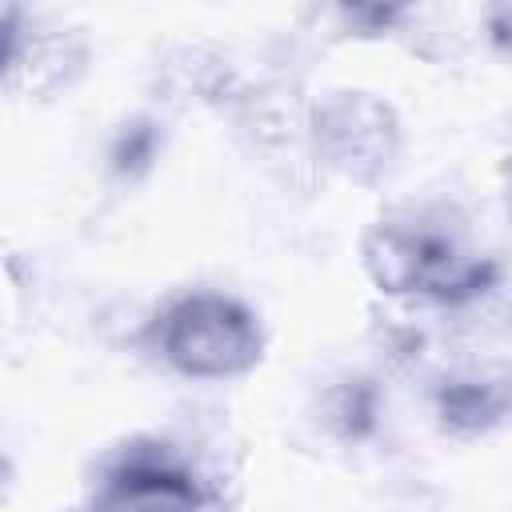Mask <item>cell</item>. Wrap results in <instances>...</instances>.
Returning a JSON list of instances; mask_svg holds the SVG:
<instances>
[{
	"instance_id": "cell-1",
	"label": "cell",
	"mask_w": 512,
	"mask_h": 512,
	"mask_svg": "<svg viewBox=\"0 0 512 512\" xmlns=\"http://www.w3.org/2000/svg\"><path fill=\"white\" fill-rule=\"evenodd\" d=\"M160 352L184 376H200V380L240 376L260 360V324L232 296L192 292L164 312Z\"/></svg>"
},
{
	"instance_id": "cell-4",
	"label": "cell",
	"mask_w": 512,
	"mask_h": 512,
	"mask_svg": "<svg viewBox=\"0 0 512 512\" xmlns=\"http://www.w3.org/2000/svg\"><path fill=\"white\" fill-rule=\"evenodd\" d=\"M316 140L328 148L332 164H340L352 176H368L392 160L396 124H392V112L372 96L340 92L320 108Z\"/></svg>"
},
{
	"instance_id": "cell-2",
	"label": "cell",
	"mask_w": 512,
	"mask_h": 512,
	"mask_svg": "<svg viewBox=\"0 0 512 512\" xmlns=\"http://www.w3.org/2000/svg\"><path fill=\"white\" fill-rule=\"evenodd\" d=\"M368 272L392 292H432L452 296L480 280V260L432 216H396L384 220L364 244Z\"/></svg>"
},
{
	"instance_id": "cell-3",
	"label": "cell",
	"mask_w": 512,
	"mask_h": 512,
	"mask_svg": "<svg viewBox=\"0 0 512 512\" xmlns=\"http://www.w3.org/2000/svg\"><path fill=\"white\" fill-rule=\"evenodd\" d=\"M196 472L168 444H128L100 476L96 512H196Z\"/></svg>"
}]
</instances>
